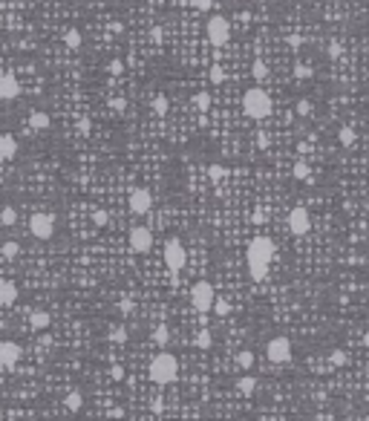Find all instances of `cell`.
<instances>
[{"mask_svg": "<svg viewBox=\"0 0 369 421\" xmlns=\"http://www.w3.org/2000/svg\"><path fill=\"white\" fill-rule=\"evenodd\" d=\"M271 260H274V242L269 237H254L248 242V251H245V262H248V274L251 280H266L271 269Z\"/></svg>", "mask_w": 369, "mask_h": 421, "instance_id": "6da1fadb", "label": "cell"}, {"mask_svg": "<svg viewBox=\"0 0 369 421\" xmlns=\"http://www.w3.org/2000/svg\"><path fill=\"white\" fill-rule=\"evenodd\" d=\"M147 375H150V381L159 384V387H165V384H173L176 378H179V361H176L170 352H159V355L150 361Z\"/></svg>", "mask_w": 369, "mask_h": 421, "instance_id": "7a4b0ae2", "label": "cell"}, {"mask_svg": "<svg viewBox=\"0 0 369 421\" xmlns=\"http://www.w3.org/2000/svg\"><path fill=\"white\" fill-rule=\"evenodd\" d=\"M242 113L254 121L269 119L271 116V95L266 90H259V87L245 90V95H242Z\"/></svg>", "mask_w": 369, "mask_h": 421, "instance_id": "3957f363", "label": "cell"}, {"mask_svg": "<svg viewBox=\"0 0 369 421\" xmlns=\"http://www.w3.org/2000/svg\"><path fill=\"white\" fill-rule=\"evenodd\" d=\"M214 303H217V291H214V286H210L208 280H196L193 283V289H190V306L205 314V311L214 309Z\"/></svg>", "mask_w": 369, "mask_h": 421, "instance_id": "277c9868", "label": "cell"}, {"mask_svg": "<svg viewBox=\"0 0 369 421\" xmlns=\"http://www.w3.org/2000/svg\"><path fill=\"white\" fill-rule=\"evenodd\" d=\"M55 214L49 210H38V214H32L29 217V231L35 240H52L55 237Z\"/></svg>", "mask_w": 369, "mask_h": 421, "instance_id": "5b68a950", "label": "cell"}, {"mask_svg": "<svg viewBox=\"0 0 369 421\" xmlns=\"http://www.w3.org/2000/svg\"><path fill=\"white\" fill-rule=\"evenodd\" d=\"M205 35H208V43L214 46H225L231 40V23L222 15H210L208 18V26H205Z\"/></svg>", "mask_w": 369, "mask_h": 421, "instance_id": "8992f818", "label": "cell"}, {"mask_svg": "<svg viewBox=\"0 0 369 421\" xmlns=\"http://www.w3.org/2000/svg\"><path fill=\"white\" fill-rule=\"evenodd\" d=\"M162 257H165V266L170 271H182L185 262H188V254H185V245L179 240H168L165 248H162Z\"/></svg>", "mask_w": 369, "mask_h": 421, "instance_id": "52a82bcc", "label": "cell"}, {"mask_svg": "<svg viewBox=\"0 0 369 421\" xmlns=\"http://www.w3.org/2000/svg\"><path fill=\"white\" fill-rule=\"evenodd\" d=\"M266 355L271 363H289L291 361V341L286 335H277L266 343Z\"/></svg>", "mask_w": 369, "mask_h": 421, "instance_id": "ba28073f", "label": "cell"}, {"mask_svg": "<svg viewBox=\"0 0 369 421\" xmlns=\"http://www.w3.org/2000/svg\"><path fill=\"white\" fill-rule=\"evenodd\" d=\"M289 231L294 237H306L311 231V214L303 208V205H294V208L289 210Z\"/></svg>", "mask_w": 369, "mask_h": 421, "instance_id": "9c48e42d", "label": "cell"}, {"mask_svg": "<svg viewBox=\"0 0 369 421\" xmlns=\"http://www.w3.org/2000/svg\"><path fill=\"white\" fill-rule=\"evenodd\" d=\"M127 208H130V214H139V217L150 214V208H153V193L147 188H133L127 196Z\"/></svg>", "mask_w": 369, "mask_h": 421, "instance_id": "30bf717a", "label": "cell"}, {"mask_svg": "<svg viewBox=\"0 0 369 421\" xmlns=\"http://www.w3.org/2000/svg\"><path fill=\"white\" fill-rule=\"evenodd\" d=\"M130 251H136V254H147L153 248V231L144 228V225H136V228H130Z\"/></svg>", "mask_w": 369, "mask_h": 421, "instance_id": "8fae6325", "label": "cell"}, {"mask_svg": "<svg viewBox=\"0 0 369 421\" xmlns=\"http://www.w3.org/2000/svg\"><path fill=\"white\" fill-rule=\"evenodd\" d=\"M20 355H23V349H20L15 341H0V366L3 370H15L20 361Z\"/></svg>", "mask_w": 369, "mask_h": 421, "instance_id": "7c38bea8", "label": "cell"}, {"mask_svg": "<svg viewBox=\"0 0 369 421\" xmlns=\"http://www.w3.org/2000/svg\"><path fill=\"white\" fill-rule=\"evenodd\" d=\"M20 95V84L12 72H0V101H15Z\"/></svg>", "mask_w": 369, "mask_h": 421, "instance_id": "4fadbf2b", "label": "cell"}, {"mask_svg": "<svg viewBox=\"0 0 369 421\" xmlns=\"http://www.w3.org/2000/svg\"><path fill=\"white\" fill-rule=\"evenodd\" d=\"M15 156H18V139L9 136V133H3V136H0V159L12 162Z\"/></svg>", "mask_w": 369, "mask_h": 421, "instance_id": "5bb4252c", "label": "cell"}, {"mask_svg": "<svg viewBox=\"0 0 369 421\" xmlns=\"http://www.w3.org/2000/svg\"><path fill=\"white\" fill-rule=\"evenodd\" d=\"M18 300V286L12 280H0V306H12Z\"/></svg>", "mask_w": 369, "mask_h": 421, "instance_id": "9a60e30c", "label": "cell"}, {"mask_svg": "<svg viewBox=\"0 0 369 421\" xmlns=\"http://www.w3.org/2000/svg\"><path fill=\"white\" fill-rule=\"evenodd\" d=\"M49 323H52V318H49V311H43V309H35L29 314V326L35 332H43V329H49Z\"/></svg>", "mask_w": 369, "mask_h": 421, "instance_id": "2e32d148", "label": "cell"}, {"mask_svg": "<svg viewBox=\"0 0 369 421\" xmlns=\"http://www.w3.org/2000/svg\"><path fill=\"white\" fill-rule=\"evenodd\" d=\"M52 124V119H49V113H43V110H35V113H29V127L35 133L38 130H46Z\"/></svg>", "mask_w": 369, "mask_h": 421, "instance_id": "e0dca14e", "label": "cell"}, {"mask_svg": "<svg viewBox=\"0 0 369 421\" xmlns=\"http://www.w3.org/2000/svg\"><path fill=\"white\" fill-rule=\"evenodd\" d=\"M291 176H294V179H300V182H306V179L311 176L309 162H306V159H297V162H294V168H291Z\"/></svg>", "mask_w": 369, "mask_h": 421, "instance_id": "ac0fdd59", "label": "cell"}, {"mask_svg": "<svg viewBox=\"0 0 369 421\" xmlns=\"http://www.w3.org/2000/svg\"><path fill=\"white\" fill-rule=\"evenodd\" d=\"M18 254H20V245L15 240H9V242H3V245H0V257H3V260H15Z\"/></svg>", "mask_w": 369, "mask_h": 421, "instance_id": "d6986e66", "label": "cell"}, {"mask_svg": "<svg viewBox=\"0 0 369 421\" xmlns=\"http://www.w3.org/2000/svg\"><path fill=\"white\" fill-rule=\"evenodd\" d=\"M64 404H67V410H70V412H78L81 407H84V395H81L78 390H72L70 395H67V401H64Z\"/></svg>", "mask_w": 369, "mask_h": 421, "instance_id": "ffe728a7", "label": "cell"}, {"mask_svg": "<svg viewBox=\"0 0 369 421\" xmlns=\"http://www.w3.org/2000/svg\"><path fill=\"white\" fill-rule=\"evenodd\" d=\"M237 390H240L242 395H251V392L257 390V378H251V375H242L240 381H237Z\"/></svg>", "mask_w": 369, "mask_h": 421, "instance_id": "44dd1931", "label": "cell"}, {"mask_svg": "<svg viewBox=\"0 0 369 421\" xmlns=\"http://www.w3.org/2000/svg\"><path fill=\"white\" fill-rule=\"evenodd\" d=\"M150 107H153V113H159V116H165V113L170 110V101H168V95H153V101H150Z\"/></svg>", "mask_w": 369, "mask_h": 421, "instance_id": "7402d4cb", "label": "cell"}, {"mask_svg": "<svg viewBox=\"0 0 369 421\" xmlns=\"http://www.w3.org/2000/svg\"><path fill=\"white\" fill-rule=\"evenodd\" d=\"M355 139H358V136H355V130H352V127H340V130H338V141L343 144V147H352V144H355Z\"/></svg>", "mask_w": 369, "mask_h": 421, "instance_id": "603a6c76", "label": "cell"}, {"mask_svg": "<svg viewBox=\"0 0 369 421\" xmlns=\"http://www.w3.org/2000/svg\"><path fill=\"white\" fill-rule=\"evenodd\" d=\"M170 341V329L165 326V323H159L156 329H153V343H159V346H165V343Z\"/></svg>", "mask_w": 369, "mask_h": 421, "instance_id": "cb8c5ba5", "label": "cell"}, {"mask_svg": "<svg viewBox=\"0 0 369 421\" xmlns=\"http://www.w3.org/2000/svg\"><path fill=\"white\" fill-rule=\"evenodd\" d=\"M15 222H18V210L12 208V205H6V208L0 210V225L9 228V225H15Z\"/></svg>", "mask_w": 369, "mask_h": 421, "instance_id": "d4e9b609", "label": "cell"}, {"mask_svg": "<svg viewBox=\"0 0 369 421\" xmlns=\"http://www.w3.org/2000/svg\"><path fill=\"white\" fill-rule=\"evenodd\" d=\"M193 343H196V349H210V346H214V335H210L208 329H202Z\"/></svg>", "mask_w": 369, "mask_h": 421, "instance_id": "484cf974", "label": "cell"}, {"mask_svg": "<svg viewBox=\"0 0 369 421\" xmlns=\"http://www.w3.org/2000/svg\"><path fill=\"white\" fill-rule=\"evenodd\" d=\"M64 40H67V46H70V49H81V32L78 29H67V35H64Z\"/></svg>", "mask_w": 369, "mask_h": 421, "instance_id": "4316f807", "label": "cell"}, {"mask_svg": "<svg viewBox=\"0 0 369 421\" xmlns=\"http://www.w3.org/2000/svg\"><path fill=\"white\" fill-rule=\"evenodd\" d=\"M251 72H254V81H266L269 78V67H266V61H254V67H251Z\"/></svg>", "mask_w": 369, "mask_h": 421, "instance_id": "83f0119b", "label": "cell"}, {"mask_svg": "<svg viewBox=\"0 0 369 421\" xmlns=\"http://www.w3.org/2000/svg\"><path fill=\"white\" fill-rule=\"evenodd\" d=\"M193 107L205 113L210 107V95H208V92H196V95H193Z\"/></svg>", "mask_w": 369, "mask_h": 421, "instance_id": "f1b7e54d", "label": "cell"}, {"mask_svg": "<svg viewBox=\"0 0 369 421\" xmlns=\"http://www.w3.org/2000/svg\"><path fill=\"white\" fill-rule=\"evenodd\" d=\"M237 363H240L242 370H251L254 366V352H248V349H242L240 355H237Z\"/></svg>", "mask_w": 369, "mask_h": 421, "instance_id": "f546056e", "label": "cell"}, {"mask_svg": "<svg viewBox=\"0 0 369 421\" xmlns=\"http://www.w3.org/2000/svg\"><path fill=\"white\" fill-rule=\"evenodd\" d=\"M110 341L113 343H127V329H124V326H113L110 329Z\"/></svg>", "mask_w": 369, "mask_h": 421, "instance_id": "4dcf8cb0", "label": "cell"}, {"mask_svg": "<svg viewBox=\"0 0 369 421\" xmlns=\"http://www.w3.org/2000/svg\"><path fill=\"white\" fill-rule=\"evenodd\" d=\"M92 222H95V225H98V228H104V225H107V222H110V214H107V210H92Z\"/></svg>", "mask_w": 369, "mask_h": 421, "instance_id": "1f68e13d", "label": "cell"}, {"mask_svg": "<svg viewBox=\"0 0 369 421\" xmlns=\"http://www.w3.org/2000/svg\"><path fill=\"white\" fill-rule=\"evenodd\" d=\"M329 361H332V366H343V363H346V352L343 349H332Z\"/></svg>", "mask_w": 369, "mask_h": 421, "instance_id": "d6a6232c", "label": "cell"}, {"mask_svg": "<svg viewBox=\"0 0 369 421\" xmlns=\"http://www.w3.org/2000/svg\"><path fill=\"white\" fill-rule=\"evenodd\" d=\"M208 78L214 81V84H222V81H225V70H222V67H210Z\"/></svg>", "mask_w": 369, "mask_h": 421, "instance_id": "836d02e7", "label": "cell"}, {"mask_svg": "<svg viewBox=\"0 0 369 421\" xmlns=\"http://www.w3.org/2000/svg\"><path fill=\"white\" fill-rule=\"evenodd\" d=\"M214 311L220 314V318H225L231 311V306H228V300H222V297H217V303H214Z\"/></svg>", "mask_w": 369, "mask_h": 421, "instance_id": "e575fe53", "label": "cell"}, {"mask_svg": "<svg viewBox=\"0 0 369 421\" xmlns=\"http://www.w3.org/2000/svg\"><path fill=\"white\" fill-rule=\"evenodd\" d=\"M208 176H210L214 182H220L222 176H225V168H222V165H210V168H208Z\"/></svg>", "mask_w": 369, "mask_h": 421, "instance_id": "d590c367", "label": "cell"}, {"mask_svg": "<svg viewBox=\"0 0 369 421\" xmlns=\"http://www.w3.org/2000/svg\"><path fill=\"white\" fill-rule=\"evenodd\" d=\"M297 113H300V116H309V113H311V101L300 98V101H297Z\"/></svg>", "mask_w": 369, "mask_h": 421, "instance_id": "8d00e7d4", "label": "cell"}, {"mask_svg": "<svg viewBox=\"0 0 369 421\" xmlns=\"http://www.w3.org/2000/svg\"><path fill=\"white\" fill-rule=\"evenodd\" d=\"M294 75H297V78H311V75H314V70H311V67H297V70H294Z\"/></svg>", "mask_w": 369, "mask_h": 421, "instance_id": "74e56055", "label": "cell"}, {"mask_svg": "<svg viewBox=\"0 0 369 421\" xmlns=\"http://www.w3.org/2000/svg\"><path fill=\"white\" fill-rule=\"evenodd\" d=\"M113 110L124 113V110H127V101H124V98H113Z\"/></svg>", "mask_w": 369, "mask_h": 421, "instance_id": "f35d334b", "label": "cell"}, {"mask_svg": "<svg viewBox=\"0 0 369 421\" xmlns=\"http://www.w3.org/2000/svg\"><path fill=\"white\" fill-rule=\"evenodd\" d=\"M193 6H196L199 12H208L210 9V0H193Z\"/></svg>", "mask_w": 369, "mask_h": 421, "instance_id": "ab89813d", "label": "cell"}, {"mask_svg": "<svg viewBox=\"0 0 369 421\" xmlns=\"http://www.w3.org/2000/svg\"><path fill=\"white\" fill-rule=\"evenodd\" d=\"M254 222H257V225H262V222H266V210H262V208L254 210Z\"/></svg>", "mask_w": 369, "mask_h": 421, "instance_id": "60d3db41", "label": "cell"}, {"mask_svg": "<svg viewBox=\"0 0 369 421\" xmlns=\"http://www.w3.org/2000/svg\"><path fill=\"white\" fill-rule=\"evenodd\" d=\"M326 52H329V58H338V55H340V46H338V43H329V46H326Z\"/></svg>", "mask_w": 369, "mask_h": 421, "instance_id": "b9f144b4", "label": "cell"}, {"mask_svg": "<svg viewBox=\"0 0 369 421\" xmlns=\"http://www.w3.org/2000/svg\"><path fill=\"white\" fill-rule=\"evenodd\" d=\"M113 378L121 381V378H124V366H113Z\"/></svg>", "mask_w": 369, "mask_h": 421, "instance_id": "7bdbcfd3", "label": "cell"}, {"mask_svg": "<svg viewBox=\"0 0 369 421\" xmlns=\"http://www.w3.org/2000/svg\"><path fill=\"white\" fill-rule=\"evenodd\" d=\"M150 38L156 40V43L162 40V29H159V26H153V29H150Z\"/></svg>", "mask_w": 369, "mask_h": 421, "instance_id": "ee69618b", "label": "cell"}, {"mask_svg": "<svg viewBox=\"0 0 369 421\" xmlns=\"http://www.w3.org/2000/svg\"><path fill=\"white\" fill-rule=\"evenodd\" d=\"M78 130H81V133L90 130V119H81V121H78Z\"/></svg>", "mask_w": 369, "mask_h": 421, "instance_id": "f6af8a7d", "label": "cell"}, {"mask_svg": "<svg viewBox=\"0 0 369 421\" xmlns=\"http://www.w3.org/2000/svg\"><path fill=\"white\" fill-rule=\"evenodd\" d=\"M110 72H116V75H119V72H121V61H110Z\"/></svg>", "mask_w": 369, "mask_h": 421, "instance_id": "bcb514c9", "label": "cell"}, {"mask_svg": "<svg viewBox=\"0 0 369 421\" xmlns=\"http://www.w3.org/2000/svg\"><path fill=\"white\" fill-rule=\"evenodd\" d=\"M119 309H121V311H130V309H133V303H130V300H121Z\"/></svg>", "mask_w": 369, "mask_h": 421, "instance_id": "7dc6e473", "label": "cell"}, {"mask_svg": "<svg viewBox=\"0 0 369 421\" xmlns=\"http://www.w3.org/2000/svg\"><path fill=\"white\" fill-rule=\"evenodd\" d=\"M257 147H269V139L266 136H257Z\"/></svg>", "mask_w": 369, "mask_h": 421, "instance_id": "c3c4849f", "label": "cell"}, {"mask_svg": "<svg viewBox=\"0 0 369 421\" xmlns=\"http://www.w3.org/2000/svg\"><path fill=\"white\" fill-rule=\"evenodd\" d=\"M363 343H366V346H369V332H366V338H363Z\"/></svg>", "mask_w": 369, "mask_h": 421, "instance_id": "681fc988", "label": "cell"}, {"mask_svg": "<svg viewBox=\"0 0 369 421\" xmlns=\"http://www.w3.org/2000/svg\"><path fill=\"white\" fill-rule=\"evenodd\" d=\"M366 381H369V366H366Z\"/></svg>", "mask_w": 369, "mask_h": 421, "instance_id": "f907efd6", "label": "cell"}, {"mask_svg": "<svg viewBox=\"0 0 369 421\" xmlns=\"http://www.w3.org/2000/svg\"><path fill=\"white\" fill-rule=\"evenodd\" d=\"M0 29H3V18H0Z\"/></svg>", "mask_w": 369, "mask_h": 421, "instance_id": "816d5d0a", "label": "cell"}, {"mask_svg": "<svg viewBox=\"0 0 369 421\" xmlns=\"http://www.w3.org/2000/svg\"><path fill=\"white\" fill-rule=\"evenodd\" d=\"M0 421H3V410H0Z\"/></svg>", "mask_w": 369, "mask_h": 421, "instance_id": "f5cc1de1", "label": "cell"}]
</instances>
